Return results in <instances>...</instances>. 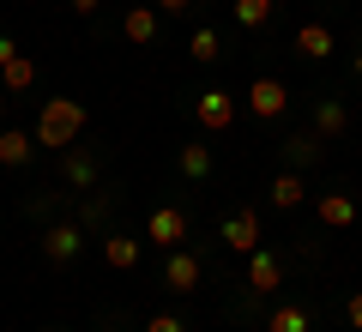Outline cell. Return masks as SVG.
Instances as JSON below:
<instances>
[{
    "label": "cell",
    "instance_id": "cell-12",
    "mask_svg": "<svg viewBox=\"0 0 362 332\" xmlns=\"http://www.w3.org/2000/svg\"><path fill=\"white\" fill-rule=\"evenodd\" d=\"M30 85H37V61H30V55L18 49L13 61L0 67V91H30Z\"/></svg>",
    "mask_w": 362,
    "mask_h": 332
},
{
    "label": "cell",
    "instance_id": "cell-22",
    "mask_svg": "<svg viewBox=\"0 0 362 332\" xmlns=\"http://www.w3.org/2000/svg\"><path fill=\"white\" fill-rule=\"evenodd\" d=\"M145 332H187V326H181L175 314H151V320H145Z\"/></svg>",
    "mask_w": 362,
    "mask_h": 332
},
{
    "label": "cell",
    "instance_id": "cell-1",
    "mask_svg": "<svg viewBox=\"0 0 362 332\" xmlns=\"http://www.w3.org/2000/svg\"><path fill=\"white\" fill-rule=\"evenodd\" d=\"M78 133H85V103H78V97H42V109H37V145L66 151V145H78Z\"/></svg>",
    "mask_w": 362,
    "mask_h": 332
},
{
    "label": "cell",
    "instance_id": "cell-8",
    "mask_svg": "<svg viewBox=\"0 0 362 332\" xmlns=\"http://www.w3.org/2000/svg\"><path fill=\"white\" fill-rule=\"evenodd\" d=\"M163 284H169V290H181V296L199 290V260L187 254V248H169V260H163Z\"/></svg>",
    "mask_w": 362,
    "mask_h": 332
},
{
    "label": "cell",
    "instance_id": "cell-9",
    "mask_svg": "<svg viewBox=\"0 0 362 332\" xmlns=\"http://www.w3.org/2000/svg\"><path fill=\"white\" fill-rule=\"evenodd\" d=\"M30 157H37V133H25V127H0V164H6V169H25Z\"/></svg>",
    "mask_w": 362,
    "mask_h": 332
},
{
    "label": "cell",
    "instance_id": "cell-6",
    "mask_svg": "<svg viewBox=\"0 0 362 332\" xmlns=\"http://www.w3.org/2000/svg\"><path fill=\"white\" fill-rule=\"evenodd\" d=\"M278 278H284L278 254H272V248H254V254H247V290H254V296H272V290H278Z\"/></svg>",
    "mask_w": 362,
    "mask_h": 332
},
{
    "label": "cell",
    "instance_id": "cell-4",
    "mask_svg": "<svg viewBox=\"0 0 362 332\" xmlns=\"http://www.w3.org/2000/svg\"><path fill=\"white\" fill-rule=\"evenodd\" d=\"M247 109H254L259 121H278L290 109V91H284V79H254L247 85Z\"/></svg>",
    "mask_w": 362,
    "mask_h": 332
},
{
    "label": "cell",
    "instance_id": "cell-25",
    "mask_svg": "<svg viewBox=\"0 0 362 332\" xmlns=\"http://www.w3.org/2000/svg\"><path fill=\"white\" fill-rule=\"evenodd\" d=\"M194 0H157V13H187Z\"/></svg>",
    "mask_w": 362,
    "mask_h": 332
},
{
    "label": "cell",
    "instance_id": "cell-20",
    "mask_svg": "<svg viewBox=\"0 0 362 332\" xmlns=\"http://www.w3.org/2000/svg\"><path fill=\"white\" fill-rule=\"evenodd\" d=\"M181 176H187V181H206L211 176V151H206V145H181Z\"/></svg>",
    "mask_w": 362,
    "mask_h": 332
},
{
    "label": "cell",
    "instance_id": "cell-21",
    "mask_svg": "<svg viewBox=\"0 0 362 332\" xmlns=\"http://www.w3.org/2000/svg\"><path fill=\"white\" fill-rule=\"evenodd\" d=\"M66 181H73V188H90V181H97V164L78 157V151H66Z\"/></svg>",
    "mask_w": 362,
    "mask_h": 332
},
{
    "label": "cell",
    "instance_id": "cell-11",
    "mask_svg": "<svg viewBox=\"0 0 362 332\" xmlns=\"http://www.w3.org/2000/svg\"><path fill=\"white\" fill-rule=\"evenodd\" d=\"M332 49H338V42H332L326 25H302L296 30V55H308V61H332Z\"/></svg>",
    "mask_w": 362,
    "mask_h": 332
},
{
    "label": "cell",
    "instance_id": "cell-10",
    "mask_svg": "<svg viewBox=\"0 0 362 332\" xmlns=\"http://www.w3.org/2000/svg\"><path fill=\"white\" fill-rule=\"evenodd\" d=\"M314 212H320L326 230H350V224H356V200H350V193H320Z\"/></svg>",
    "mask_w": 362,
    "mask_h": 332
},
{
    "label": "cell",
    "instance_id": "cell-7",
    "mask_svg": "<svg viewBox=\"0 0 362 332\" xmlns=\"http://www.w3.org/2000/svg\"><path fill=\"white\" fill-rule=\"evenodd\" d=\"M218 236L230 242V254H254V248H259V217L254 212H230Z\"/></svg>",
    "mask_w": 362,
    "mask_h": 332
},
{
    "label": "cell",
    "instance_id": "cell-28",
    "mask_svg": "<svg viewBox=\"0 0 362 332\" xmlns=\"http://www.w3.org/2000/svg\"><path fill=\"white\" fill-rule=\"evenodd\" d=\"M0 115H6V91H0Z\"/></svg>",
    "mask_w": 362,
    "mask_h": 332
},
{
    "label": "cell",
    "instance_id": "cell-13",
    "mask_svg": "<svg viewBox=\"0 0 362 332\" xmlns=\"http://www.w3.org/2000/svg\"><path fill=\"white\" fill-rule=\"evenodd\" d=\"M308 200V188H302V176H272V205H278V212H296V205Z\"/></svg>",
    "mask_w": 362,
    "mask_h": 332
},
{
    "label": "cell",
    "instance_id": "cell-3",
    "mask_svg": "<svg viewBox=\"0 0 362 332\" xmlns=\"http://www.w3.org/2000/svg\"><path fill=\"white\" fill-rule=\"evenodd\" d=\"M145 242H157V248H181V242H187V212H181V205H157L151 224H145Z\"/></svg>",
    "mask_w": 362,
    "mask_h": 332
},
{
    "label": "cell",
    "instance_id": "cell-27",
    "mask_svg": "<svg viewBox=\"0 0 362 332\" xmlns=\"http://www.w3.org/2000/svg\"><path fill=\"white\" fill-rule=\"evenodd\" d=\"M356 79H362V49H356Z\"/></svg>",
    "mask_w": 362,
    "mask_h": 332
},
{
    "label": "cell",
    "instance_id": "cell-15",
    "mask_svg": "<svg viewBox=\"0 0 362 332\" xmlns=\"http://www.w3.org/2000/svg\"><path fill=\"white\" fill-rule=\"evenodd\" d=\"M103 260H109L115 272H133V266H139V242H133V236H109V242H103Z\"/></svg>",
    "mask_w": 362,
    "mask_h": 332
},
{
    "label": "cell",
    "instance_id": "cell-23",
    "mask_svg": "<svg viewBox=\"0 0 362 332\" xmlns=\"http://www.w3.org/2000/svg\"><path fill=\"white\" fill-rule=\"evenodd\" d=\"M344 320H350V326L362 332V290H356V296H350V302H344Z\"/></svg>",
    "mask_w": 362,
    "mask_h": 332
},
{
    "label": "cell",
    "instance_id": "cell-14",
    "mask_svg": "<svg viewBox=\"0 0 362 332\" xmlns=\"http://www.w3.org/2000/svg\"><path fill=\"white\" fill-rule=\"evenodd\" d=\"M121 30H127V42H151L157 37V6H127Z\"/></svg>",
    "mask_w": 362,
    "mask_h": 332
},
{
    "label": "cell",
    "instance_id": "cell-17",
    "mask_svg": "<svg viewBox=\"0 0 362 332\" xmlns=\"http://www.w3.org/2000/svg\"><path fill=\"white\" fill-rule=\"evenodd\" d=\"M266 332H308V308L278 302V308H272V320H266Z\"/></svg>",
    "mask_w": 362,
    "mask_h": 332
},
{
    "label": "cell",
    "instance_id": "cell-18",
    "mask_svg": "<svg viewBox=\"0 0 362 332\" xmlns=\"http://www.w3.org/2000/svg\"><path fill=\"white\" fill-rule=\"evenodd\" d=\"M314 127H320L326 139H332V133H344V127H350V115H344V103H338V97H326L320 109H314Z\"/></svg>",
    "mask_w": 362,
    "mask_h": 332
},
{
    "label": "cell",
    "instance_id": "cell-24",
    "mask_svg": "<svg viewBox=\"0 0 362 332\" xmlns=\"http://www.w3.org/2000/svg\"><path fill=\"white\" fill-rule=\"evenodd\" d=\"M66 6H73L78 18H90V13H97V6H103V0H66Z\"/></svg>",
    "mask_w": 362,
    "mask_h": 332
},
{
    "label": "cell",
    "instance_id": "cell-26",
    "mask_svg": "<svg viewBox=\"0 0 362 332\" xmlns=\"http://www.w3.org/2000/svg\"><path fill=\"white\" fill-rule=\"evenodd\" d=\"M13 55H18V42H13V37H0V67L13 61Z\"/></svg>",
    "mask_w": 362,
    "mask_h": 332
},
{
    "label": "cell",
    "instance_id": "cell-19",
    "mask_svg": "<svg viewBox=\"0 0 362 332\" xmlns=\"http://www.w3.org/2000/svg\"><path fill=\"white\" fill-rule=\"evenodd\" d=\"M187 55H194V61H218V55H223V37H218L211 25H199L194 37H187Z\"/></svg>",
    "mask_w": 362,
    "mask_h": 332
},
{
    "label": "cell",
    "instance_id": "cell-5",
    "mask_svg": "<svg viewBox=\"0 0 362 332\" xmlns=\"http://www.w3.org/2000/svg\"><path fill=\"white\" fill-rule=\"evenodd\" d=\"M42 254H49L54 266L78 260L85 254V230H78V224H49V230H42Z\"/></svg>",
    "mask_w": 362,
    "mask_h": 332
},
{
    "label": "cell",
    "instance_id": "cell-16",
    "mask_svg": "<svg viewBox=\"0 0 362 332\" xmlns=\"http://www.w3.org/2000/svg\"><path fill=\"white\" fill-rule=\"evenodd\" d=\"M272 13H278V0H235V25H242V30L272 25Z\"/></svg>",
    "mask_w": 362,
    "mask_h": 332
},
{
    "label": "cell",
    "instance_id": "cell-2",
    "mask_svg": "<svg viewBox=\"0 0 362 332\" xmlns=\"http://www.w3.org/2000/svg\"><path fill=\"white\" fill-rule=\"evenodd\" d=\"M194 115H199V127H206V133H230L235 127V97L223 85H211V91H199V97H194Z\"/></svg>",
    "mask_w": 362,
    "mask_h": 332
}]
</instances>
